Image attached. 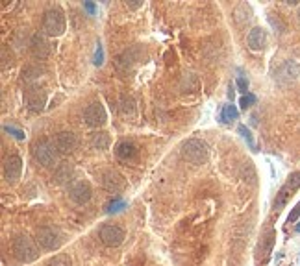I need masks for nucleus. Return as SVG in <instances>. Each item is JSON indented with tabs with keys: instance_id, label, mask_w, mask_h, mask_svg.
I'll list each match as a JSON object with an SVG mask.
<instances>
[{
	"instance_id": "obj_19",
	"label": "nucleus",
	"mask_w": 300,
	"mask_h": 266,
	"mask_svg": "<svg viewBox=\"0 0 300 266\" xmlns=\"http://www.w3.org/2000/svg\"><path fill=\"white\" fill-rule=\"evenodd\" d=\"M43 67L39 63H34V65H26L24 69L21 70V78L22 82H26V84H30V82H35V80H39V78L43 76Z\"/></svg>"
},
{
	"instance_id": "obj_35",
	"label": "nucleus",
	"mask_w": 300,
	"mask_h": 266,
	"mask_svg": "<svg viewBox=\"0 0 300 266\" xmlns=\"http://www.w3.org/2000/svg\"><path fill=\"white\" fill-rule=\"evenodd\" d=\"M299 21H300V9H299Z\"/></svg>"
},
{
	"instance_id": "obj_26",
	"label": "nucleus",
	"mask_w": 300,
	"mask_h": 266,
	"mask_svg": "<svg viewBox=\"0 0 300 266\" xmlns=\"http://www.w3.org/2000/svg\"><path fill=\"white\" fill-rule=\"evenodd\" d=\"M45 266H72V265H70V259L67 255H56L54 259H50Z\"/></svg>"
},
{
	"instance_id": "obj_16",
	"label": "nucleus",
	"mask_w": 300,
	"mask_h": 266,
	"mask_svg": "<svg viewBox=\"0 0 300 266\" xmlns=\"http://www.w3.org/2000/svg\"><path fill=\"white\" fill-rule=\"evenodd\" d=\"M102 185H104L106 190H110V192L115 194V192H122V190H124L126 181L119 172L110 170V172H106V174L102 176Z\"/></svg>"
},
{
	"instance_id": "obj_4",
	"label": "nucleus",
	"mask_w": 300,
	"mask_h": 266,
	"mask_svg": "<svg viewBox=\"0 0 300 266\" xmlns=\"http://www.w3.org/2000/svg\"><path fill=\"white\" fill-rule=\"evenodd\" d=\"M43 32L50 37H60L65 32V15L61 9L52 7L43 15Z\"/></svg>"
},
{
	"instance_id": "obj_22",
	"label": "nucleus",
	"mask_w": 300,
	"mask_h": 266,
	"mask_svg": "<svg viewBox=\"0 0 300 266\" xmlns=\"http://www.w3.org/2000/svg\"><path fill=\"white\" fill-rule=\"evenodd\" d=\"M120 113L124 117H133L135 115V102L132 96H122L120 98Z\"/></svg>"
},
{
	"instance_id": "obj_29",
	"label": "nucleus",
	"mask_w": 300,
	"mask_h": 266,
	"mask_svg": "<svg viewBox=\"0 0 300 266\" xmlns=\"http://www.w3.org/2000/svg\"><path fill=\"white\" fill-rule=\"evenodd\" d=\"M95 65L97 67H100V65L104 63V48H102V44L100 43H97V50H95Z\"/></svg>"
},
{
	"instance_id": "obj_18",
	"label": "nucleus",
	"mask_w": 300,
	"mask_h": 266,
	"mask_svg": "<svg viewBox=\"0 0 300 266\" xmlns=\"http://www.w3.org/2000/svg\"><path fill=\"white\" fill-rule=\"evenodd\" d=\"M115 155L122 159V161H132L137 157V146L133 144L132 140H120L119 144L115 146Z\"/></svg>"
},
{
	"instance_id": "obj_30",
	"label": "nucleus",
	"mask_w": 300,
	"mask_h": 266,
	"mask_svg": "<svg viewBox=\"0 0 300 266\" xmlns=\"http://www.w3.org/2000/svg\"><path fill=\"white\" fill-rule=\"evenodd\" d=\"M236 85H238V89L243 94H246V91H248V80H244L243 76H239L238 80H236Z\"/></svg>"
},
{
	"instance_id": "obj_6",
	"label": "nucleus",
	"mask_w": 300,
	"mask_h": 266,
	"mask_svg": "<svg viewBox=\"0 0 300 266\" xmlns=\"http://www.w3.org/2000/svg\"><path fill=\"white\" fill-rule=\"evenodd\" d=\"M106 119H108V115H106L104 105L100 104V102H91L84 109V120L87 126H93V128L104 126Z\"/></svg>"
},
{
	"instance_id": "obj_9",
	"label": "nucleus",
	"mask_w": 300,
	"mask_h": 266,
	"mask_svg": "<svg viewBox=\"0 0 300 266\" xmlns=\"http://www.w3.org/2000/svg\"><path fill=\"white\" fill-rule=\"evenodd\" d=\"M100 240H102V244L110 246V248H115V246L122 244V240H124V229L115 224L102 225V229H100Z\"/></svg>"
},
{
	"instance_id": "obj_31",
	"label": "nucleus",
	"mask_w": 300,
	"mask_h": 266,
	"mask_svg": "<svg viewBox=\"0 0 300 266\" xmlns=\"http://www.w3.org/2000/svg\"><path fill=\"white\" fill-rule=\"evenodd\" d=\"M299 217H300V202L297 203V205H295V209L291 211V215L287 217V222L291 224V222H295V220H297V218H299Z\"/></svg>"
},
{
	"instance_id": "obj_27",
	"label": "nucleus",
	"mask_w": 300,
	"mask_h": 266,
	"mask_svg": "<svg viewBox=\"0 0 300 266\" xmlns=\"http://www.w3.org/2000/svg\"><path fill=\"white\" fill-rule=\"evenodd\" d=\"M254 104H256V96H254V94H250V92L243 94V96H241V100H239L241 109H248V107H252Z\"/></svg>"
},
{
	"instance_id": "obj_5",
	"label": "nucleus",
	"mask_w": 300,
	"mask_h": 266,
	"mask_svg": "<svg viewBox=\"0 0 300 266\" xmlns=\"http://www.w3.org/2000/svg\"><path fill=\"white\" fill-rule=\"evenodd\" d=\"M35 240H37V244L41 246L43 250H58L60 246H61V237H60V233L54 229V227H49V225H45V227H39L37 233H35Z\"/></svg>"
},
{
	"instance_id": "obj_7",
	"label": "nucleus",
	"mask_w": 300,
	"mask_h": 266,
	"mask_svg": "<svg viewBox=\"0 0 300 266\" xmlns=\"http://www.w3.org/2000/svg\"><path fill=\"white\" fill-rule=\"evenodd\" d=\"M93 196V190H91V185L84 179H74L70 181L69 185V198L78 205H84L87 203Z\"/></svg>"
},
{
	"instance_id": "obj_34",
	"label": "nucleus",
	"mask_w": 300,
	"mask_h": 266,
	"mask_svg": "<svg viewBox=\"0 0 300 266\" xmlns=\"http://www.w3.org/2000/svg\"><path fill=\"white\" fill-rule=\"evenodd\" d=\"M297 231L300 233V222H299V224H297Z\"/></svg>"
},
{
	"instance_id": "obj_14",
	"label": "nucleus",
	"mask_w": 300,
	"mask_h": 266,
	"mask_svg": "<svg viewBox=\"0 0 300 266\" xmlns=\"http://www.w3.org/2000/svg\"><path fill=\"white\" fill-rule=\"evenodd\" d=\"M47 104V92L39 87H32L26 91V105L32 113H41Z\"/></svg>"
},
{
	"instance_id": "obj_12",
	"label": "nucleus",
	"mask_w": 300,
	"mask_h": 266,
	"mask_svg": "<svg viewBox=\"0 0 300 266\" xmlns=\"http://www.w3.org/2000/svg\"><path fill=\"white\" fill-rule=\"evenodd\" d=\"M22 174V159L19 155H9L4 161V179L7 183H15Z\"/></svg>"
},
{
	"instance_id": "obj_13",
	"label": "nucleus",
	"mask_w": 300,
	"mask_h": 266,
	"mask_svg": "<svg viewBox=\"0 0 300 266\" xmlns=\"http://www.w3.org/2000/svg\"><path fill=\"white\" fill-rule=\"evenodd\" d=\"M52 142H54L58 152H61V154H70V152H74L78 146L76 135L70 132H60L56 137H54Z\"/></svg>"
},
{
	"instance_id": "obj_1",
	"label": "nucleus",
	"mask_w": 300,
	"mask_h": 266,
	"mask_svg": "<svg viewBox=\"0 0 300 266\" xmlns=\"http://www.w3.org/2000/svg\"><path fill=\"white\" fill-rule=\"evenodd\" d=\"M208 155H210V148L200 139H189L181 144V157L189 165H202L206 163Z\"/></svg>"
},
{
	"instance_id": "obj_10",
	"label": "nucleus",
	"mask_w": 300,
	"mask_h": 266,
	"mask_svg": "<svg viewBox=\"0 0 300 266\" xmlns=\"http://www.w3.org/2000/svg\"><path fill=\"white\" fill-rule=\"evenodd\" d=\"M141 59V48L139 44H133V46H130V48L122 50L119 56H117V59H115V65H117V69L122 70V72H126V70H130L133 67V65L137 63Z\"/></svg>"
},
{
	"instance_id": "obj_33",
	"label": "nucleus",
	"mask_w": 300,
	"mask_h": 266,
	"mask_svg": "<svg viewBox=\"0 0 300 266\" xmlns=\"http://www.w3.org/2000/svg\"><path fill=\"white\" fill-rule=\"evenodd\" d=\"M126 6L128 7H139V6H143V2H141V0H132V2H128Z\"/></svg>"
},
{
	"instance_id": "obj_17",
	"label": "nucleus",
	"mask_w": 300,
	"mask_h": 266,
	"mask_svg": "<svg viewBox=\"0 0 300 266\" xmlns=\"http://www.w3.org/2000/svg\"><path fill=\"white\" fill-rule=\"evenodd\" d=\"M246 44H248V48L254 50V52H259V50H263L267 46V32L263 28H252L246 35Z\"/></svg>"
},
{
	"instance_id": "obj_24",
	"label": "nucleus",
	"mask_w": 300,
	"mask_h": 266,
	"mask_svg": "<svg viewBox=\"0 0 300 266\" xmlns=\"http://www.w3.org/2000/svg\"><path fill=\"white\" fill-rule=\"evenodd\" d=\"M124 207H126L124 200H120V198H115V200H112V202L106 205V213H108V215H112V213H119V211H122Z\"/></svg>"
},
{
	"instance_id": "obj_20",
	"label": "nucleus",
	"mask_w": 300,
	"mask_h": 266,
	"mask_svg": "<svg viewBox=\"0 0 300 266\" xmlns=\"http://www.w3.org/2000/svg\"><path fill=\"white\" fill-rule=\"evenodd\" d=\"M238 117H239V111H238V107H236L234 104L223 105L221 115H219V119H221V122H223V124H230V122H234V120H238Z\"/></svg>"
},
{
	"instance_id": "obj_3",
	"label": "nucleus",
	"mask_w": 300,
	"mask_h": 266,
	"mask_svg": "<svg viewBox=\"0 0 300 266\" xmlns=\"http://www.w3.org/2000/svg\"><path fill=\"white\" fill-rule=\"evenodd\" d=\"M32 155H34L35 161L45 168L54 167L58 163L56 146H54V142H50V140H37L34 146H32Z\"/></svg>"
},
{
	"instance_id": "obj_2",
	"label": "nucleus",
	"mask_w": 300,
	"mask_h": 266,
	"mask_svg": "<svg viewBox=\"0 0 300 266\" xmlns=\"http://www.w3.org/2000/svg\"><path fill=\"white\" fill-rule=\"evenodd\" d=\"M13 253L21 263H34L39 257V248L28 235H17L13 238Z\"/></svg>"
},
{
	"instance_id": "obj_23",
	"label": "nucleus",
	"mask_w": 300,
	"mask_h": 266,
	"mask_svg": "<svg viewBox=\"0 0 300 266\" xmlns=\"http://www.w3.org/2000/svg\"><path fill=\"white\" fill-rule=\"evenodd\" d=\"M91 144H93L95 150H106V148L110 146V137H108V133H97V135H93Z\"/></svg>"
},
{
	"instance_id": "obj_21",
	"label": "nucleus",
	"mask_w": 300,
	"mask_h": 266,
	"mask_svg": "<svg viewBox=\"0 0 300 266\" xmlns=\"http://www.w3.org/2000/svg\"><path fill=\"white\" fill-rule=\"evenodd\" d=\"M70 176H72V167H70L69 163H61V165H58L56 170H54V181L65 183L70 179Z\"/></svg>"
},
{
	"instance_id": "obj_28",
	"label": "nucleus",
	"mask_w": 300,
	"mask_h": 266,
	"mask_svg": "<svg viewBox=\"0 0 300 266\" xmlns=\"http://www.w3.org/2000/svg\"><path fill=\"white\" fill-rule=\"evenodd\" d=\"M4 132L9 133V135H13L17 140H24V137H26L22 130H19V128H13V126H4Z\"/></svg>"
},
{
	"instance_id": "obj_32",
	"label": "nucleus",
	"mask_w": 300,
	"mask_h": 266,
	"mask_svg": "<svg viewBox=\"0 0 300 266\" xmlns=\"http://www.w3.org/2000/svg\"><path fill=\"white\" fill-rule=\"evenodd\" d=\"M84 7L89 15H95V11H97V6H95L93 2H84Z\"/></svg>"
},
{
	"instance_id": "obj_11",
	"label": "nucleus",
	"mask_w": 300,
	"mask_h": 266,
	"mask_svg": "<svg viewBox=\"0 0 300 266\" xmlns=\"http://www.w3.org/2000/svg\"><path fill=\"white\" fill-rule=\"evenodd\" d=\"M30 52L35 59H45L50 54V43L45 34H34L30 39Z\"/></svg>"
},
{
	"instance_id": "obj_8",
	"label": "nucleus",
	"mask_w": 300,
	"mask_h": 266,
	"mask_svg": "<svg viewBox=\"0 0 300 266\" xmlns=\"http://www.w3.org/2000/svg\"><path fill=\"white\" fill-rule=\"evenodd\" d=\"M297 189H300V172H295V174L289 176L287 183L280 189V192L276 194V200H274V209H282Z\"/></svg>"
},
{
	"instance_id": "obj_25",
	"label": "nucleus",
	"mask_w": 300,
	"mask_h": 266,
	"mask_svg": "<svg viewBox=\"0 0 300 266\" xmlns=\"http://www.w3.org/2000/svg\"><path fill=\"white\" fill-rule=\"evenodd\" d=\"M238 132L241 133V137H243V139L246 140V142H248V146H250L252 150H256V142H254V137H252V132H250V130L241 124V126L238 128Z\"/></svg>"
},
{
	"instance_id": "obj_15",
	"label": "nucleus",
	"mask_w": 300,
	"mask_h": 266,
	"mask_svg": "<svg viewBox=\"0 0 300 266\" xmlns=\"http://www.w3.org/2000/svg\"><path fill=\"white\" fill-rule=\"evenodd\" d=\"M300 74V65L293 59H287L286 63L282 65L276 72V80H278L280 84H291L295 82Z\"/></svg>"
}]
</instances>
